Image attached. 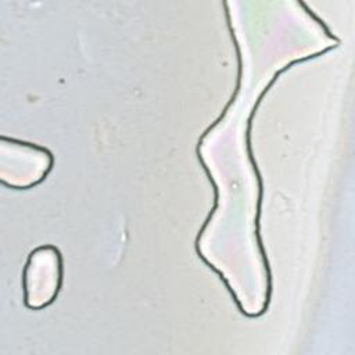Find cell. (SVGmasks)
<instances>
[{
	"label": "cell",
	"instance_id": "cell-1",
	"mask_svg": "<svg viewBox=\"0 0 355 355\" xmlns=\"http://www.w3.org/2000/svg\"><path fill=\"white\" fill-rule=\"evenodd\" d=\"M62 255L55 245L46 244L29 252L22 270L24 304L39 311L54 302L62 286Z\"/></svg>",
	"mask_w": 355,
	"mask_h": 355
}]
</instances>
